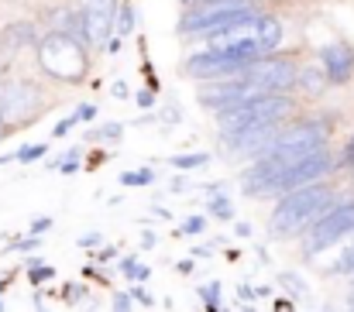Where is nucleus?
<instances>
[{"label": "nucleus", "mask_w": 354, "mask_h": 312, "mask_svg": "<svg viewBox=\"0 0 354 312\" xmlns=\"http://www.w3.org/2000/svg\"><path fill=\"white\" fill-rule=\"evenodd\" d=\"M296 83H299L306 93H324V90H327V76H324V69H320V66L299 69V72H296Z\"/></svg>", "instance_id": "4468645a"}, {"label": "nucleus", "mask_w": 354, "mask_h": 312, "mask_svg": "<svg viewBox=\"0 0 354 312\" xmlns=\"http://www.w3.org/2000/svg\"><path fill=\"white\" fill-rule=\"evenodd\" d=\"M48 278H55V268H48V264H45V268H41V264L31 268V282H35V285H41V282H48Z\"/></svg>", "instance_id": "412c9836"}, {"label": "nucleus", "mask_w": 354, "mask_h": 312, "mask_svg": "<svg viewBox=\"0 0 354 312\" xmlns=\"http://www.w3.org/2000/svg\"><path fill=\"white\" fill-rule=\"evenodd\" d=\"M52 230V220L48 216H38L35 223H31V237H38V233H48Z\"/></svg>", "instance_id": "b1692460"}, {"label": "nucleus", "mask_w": 354, "mask_h": 312, "mask_svg": "<svg viewBox=\"0 0 354 312\" xmlns=\"http://www.w3.org/2000/svg\"><path fill=\"white\" fill-rule=\"evenodd\" d=\"M38 247V237H28V240H17L14 244V251H35Z\"/></svg>", "instance_id": "7c9ffc66"}, {"label": "nucleus", "mask_w": 354, "mask_h": 312, "mask_svg": "<svg viewBox=\"0 0 354 312\" xmlns=\"http://www.w3.org/2000/svg\"><path fill=\"white\" fill-rule=\"evenodd\" d=\"M131 299H138V302H145V306H155V299L148 295V292H141V289H134V292H127Z\"/></svg>", "instance_id": "2f4dec72"}, {"label": "nucleus", "mask_w": 354, "mask_h": 312, "mask_svg": "<svg viewBox=\"0 0 354 312\" xmlns=\"http://www.w3.org/2000/svg\"><path fill=\"white\" fill-rule=\"evenodd\" d=\"M210 213H214V216H221V220H227V216H231L227 199H224V196H214V199H210Z\"/></svg>", "instance_id": "4be33fe9"}, {"label": "nucleus", "mask_w": 354, "mask_h": 312, "mask_svg": "<svg viewBox=\"0 0 354 312\" xmlns=\"http://www.w3.org/2000/svg\"><path fill=\"white\" fill-rule=\"evenodd\" d=\"M317 66L324 69L327 83L341 86V83H348V79H351V72H354V48L351 45H344V41L327 45V48L320 52V62H317Z\"/></svg>", "instance_id": "f8f14e48"}, {"label": "nucleus", "mask_w": 354, "mask_h": 312, "mask_svg": "<svg viewBox=\"0 0 354 312\" xmlns=\"http://www.w3.org/2000/svg\"><path fill=\"white\" fill-rule=\"evenodd\" d=\"M100 137H120V124H104L100 127Z\"/></svg>", "instance_id": "c756f323"}, {"label": "nucleus", "mask_w": 354, "mask_h": 312, "mask_svg": "<svg viewBox=\"0 0 354 312\" xmlns=\"http://www.w3.org/2000/svg\"><path fill=\"white\" fill-rule=\"evenodd\" d=\"M38 62L48 76L55 79H66V83H76L86 76L90 69V59H86V45L76 41L73 35H62V31H48L38 45Z\"/></svg>", "instance_id": "f03ea898"}, {"label": "nucleus", "mask_w": 354, "mask_h": 312, "mask_svg": "<svg viewBox=\"0 0 354 312\" xmlns=\"http://www.w3.org/2000/svg\"><path fill=\"white\" fill-rule=\"evenodd\" d=\"M0 137H3V130H0Z\"/></svg>", "instance_id": "ea45409f"}, {"label": "nucleus", "mask_w": 354, "mask_h": 312, "mask_svg": "<svg viewBox=\"0 0 354 312\" xmlns=\"http://www.w3.org/2000/svg\"><path fill=\"white\" fill-rule=\"evenodd\" d=\"M251 14H254V7L248 0H203V3H196L179 21V31L183 35H207L210 38V35L231 28V24L251 17Z\"/></svg>", "instance_id": "39448f33"}, {"label": "nucleus", "mask_w": 354, "mask_h": 312, "mask_svg": "<svg viewBox=\"0 0 354 312\" xmlns=\"http://www.w3.org/2000/svg\"><path fill=\"white\" fill-rule=\"evenodd\" d=\"M203 230H207V220H203V216H189L183 226H176L179 237H183V233H203Z\"/></svg>", "instance_id": "6ab92c4d"}, {"label": "nucleus", "mask_w": 354, "mask_h": 312, "mask_svg": "<svg viewBox=\"0 0 354 312\" xmlns=\"http://www.w3.org/2000/svg\"><path fill=\"white\" fill-rule=\"evenodd\" d=\"M341 162H344V168H354V134L348 137V144H344V155H341Z\"/></svg>", "instance_id": "a878e982"}, {"label": "nucleus", "mask_w": 354, "mask_h": 312, "mask_svg": "<svg viewBox=\"0 0 354 312\" xmlns=\"http://www.w3.org/2000/svg\"><path fill=\"white\" fill-rule=\"evenodd\" d=\"M354 233V199L351 203H330L310 226H306V254L327 251L341 237Z\"/></svg>", "instance_id": "0eeeda50"}, {"label": "nucleus", "mask_w": 354, "mask_h": 312, "mask_svg": "<svg viewBox=\"0 0 354 312\" xmlns=\"http://www.w3.org/2000/svg\"><path fill=\"white\" fill-rule=\"evenodd\" d=\"M45 148H48V144H35V148H21V151H17L14 158H17V162H35V158H41V155H45Z\"/></svg>", "instance_id": "aec40b11"}, {"label": "nucleus", "mask_w": 354, "mask_h": 312, "mask_svg": "<svg viewBox=\"0 0 354 312\" xmlns=\"http://www.w3.org/2000/svg\"><path fill=\"white\" fill-rule=\"evenodd\" d=\"M114 14H118V3H114V0H83V7H80V21H83L86 45H100V48H104V45L111 41Z\"/></svg>", "instance_id": "9d476101"}, {"label": "nucleus", "mask_w": 354, "mask_h": 312, "mask_svg": "<svg viewBox=\"0 0 354 312\" xmlns=\"http://www.w3.org/2000/svg\"><path fill=\"white\" fill-rule=\"evenodd\" d=\"M279 134V124H254V127H244V130H234L224 137L227 151L231 155H248V151H265L272 144V137Z\"/></svg>", "instance_id": "9b49d317"}, {"label": "nucleus", "mask_w": 354, "mask_h": 312, "mask_svg": "<svg viewBox=\"0 0 354 312\" xmlns=\"http://www.w3.org/2000/svg\"><path fill=\"white\" fill-rule=\"evenodd\" d=\"M327 172H334V158H330L327 148H324V151H313V155H306V158H299V162L282 165V168L275 172V179L261 189V196H286V193H292V189H299V186L320 182Z\"/></svg>", "instance_id": "423d86ee"}, {"label": "nucleus", "mask_w": 354, "mask_h": 312, "mask_svg": "<svg viewBox=\"0 0 354 312\" xmlns=\"http://www.w3.org/2000/svg\"><path fill=\"white\" fill-rule=\"evenodd\" d=\"M176 268H179V271H183V275H189V271H193V261H179V264H176Z\"/></svg>", "instance_id": "c9c22d12"}, {"label": "nucleus", "mask_w": 354, "mask_h": 312, "mask_svg": "<svg viewBox=\"0 0 354 312\" xmlns=\"http://www.w3.org/2000/svg\"><path fill=\"white\" fill-rule=\"evenodd\" d=\"M351 312H354V309H351Z\"/></svg>", "instance_id": "79ce46f5"}, {"label": "nucleus", "mask_w": 354, "mask_h": 312, "mask_svg": "<svg viewBox=\"0 0 354 312\" xmlns=\"http://www.w3.org/2000/svg\"><path fill=\"white\" fill-rule=\"evenodd\" d=\"M324 148H327V124H320V120H303V124H296L292 130L275 134L272 144L261 151V158L272 162V165H289V162H299V158H306V155H313V151H324Z\"/></svg>", "instance_id": "20e7f679"}, {"label": "nucleus", "mask_w": 354, "mask_h": 312, "mask_svg": "<svg viewBox=\"0 0 354 312\" xmlns=\"http://www.w3.org/2000/svg\"><path fill=\"white\" fill-rule=\"evenodd\" d=\"M141 244H145V247H151V244H155V233H151V230H145V237H141Z\"/></svg>", "instance_id": "72a5a7b5"}, {"label": "nucleus", "mask_w": 354, "mask_h": 312, "mask_svg": "<svg viewBox=\"0 0 354 312\" xmlns=\"http://www.w3.org/2000/svg\"><path fill=\"white\" fill-rule=\"evenodd\" d=\"M330 203H334V193L320 182H310V186H299V189L286 193L279 199V206L272 209V233L275 237L303 233Z\"/></svg>", "instance_id": "f257e3e1"}, {"label": "nucleus", "mask_w": 354, "mask_h": 312, "mask_svg": "<svg viewBox=\"0 0 354 312\" xmlns=\"http://www.w3.org/2000/svg\"><path fill=\"white\" fill-rule=\"evenodd\" d=\"M155 182V168H134V172H120V186H148Z\"/></svg>", "instance_id": "dca6fc26"}, {"label": "nucleus", "mask_w": 354, "mask_h": 312, "mask_svg": "<svg viewBox=\"0 0 354 312\" xmlns=\"http://www.w3.org/2000/svg\"><path fill=\"white\" fill-rule=\"evenodd\" d=\"M131 302H134V299H131V295H124V292H120V295H114V312H131V309H134Z\"/></svg>", "instance_id": "393cba45"}, {"label": "nucleus", "mask_w": 354, "mask_h": 312, "mask_svg": "<svg viewBox=\"0 0 354 312\" xmlns=\"http://www.w3.org/2000/svg\"><path fill=\"white\" fill-rule=\"evenodd\" d=\"M38 106V90L31 83H10L0 93V113L3 117H24Z\"/></svg>", "instance_id": "ddd939ff"}, {"label": "nucleus", "mask_w": 354, "mask_h": 312, "mask_svg": "<svg viewBox=\"0 0 354 312\" xmlns=\"http://www.w3.org/2000/svg\"><path fill=\"white\" fill-rule=\"evenodd\" d=\"M76 124H80V120H76V113H73V117H66V120H59V124H55V137H62V134H66L69 127H76Z\"/></svg>", "instance_id": "bb28decb"}, {"label": "nucleus", "mask_w": 354, "mask_h": 312, "mask_svg": "<svg viewBox=\"0 0 354 312\" xmlns=\"http://www.w3.org/2000/svg\"><path fill=\"white\" fill-rule=\"evenodd\" d=\"M76 168H80V165H76V151H73V155H66V158L59 162V172H62V175H73Z\"/></svg>", "instance_id": "5701e85b"}, {"label": "nucleus", "mask_w": 354, "mask_h": 312, "mask_svg": "<svg viewBox=\"0 0 354 312\" xmlns=\"http://www.w3.org/2000/svg\"><path fill=\"white\" fill-rule=\"evenodd\" d=\"M93 117H97V106L93 104H83L76 110V120H93Z\"/></svg>", "instance_id": "c85d7f7f"}, {"label": "nucleus", "mask_w": 354, "mask_h": 312, "mask_svg": "<svg viewBox=\"0 0 354 312\" xmlns=\"http://www.w3.org/2000/svg\"><path fill=\"white\" fill-rule=\"evenodd\" d=\"M172 165H176V168H200V165H207V155H203V151H193V155H176V158H172Z\"/></svg>", "instance_id": "a211bd4d"}, {"label": "nucleus", "mask_w": 354, "mask_h": 312, "mask_svg": "<svg viewBox=\"0 0 354 312\" xmlns=\"http://www.w3.org/2000/svg\"><path fill=\"white\" fill-rule=\"evenodd\" d=\"M120 271H124L127 278H134V282H148V275H151V271H148L145 264H138V257H134V254L120 261Z\"/></svg>", "instance_id": "f3484780"}, {"label": "nucleus", "mask_w": 354, "mask_h": 312, "mask_svg": "<svg viewBox=\"0 0 354 312\" xmlns=\"http://www.w3.org/2000/svg\"><path fill=\"white\" fill-rule=\"evenodd\" d=\"M186 3H203V0H186Z\"/></svg>", "instance_id": "4c0bfd02"}, {"label": "nucleus", "mask_w": 354, "mask_h": 312, "mask_svg": "<svg viewBox=\"0 0 354 312\" xmlns=\"http://www.w3.org/2000/svg\"><path fill=\"white\" fill-rule=\"evenodd\" d=\"M131 28H134V7L127 0V3H120L118 14H114V31L118 35H131Z\"/></svg>", "instance_id": "2eb2a0df"}, {"label": "nucleus", "mask_w": 354, "mask_h": 312, "mask_svg": "<svg viewBox=\"0 0 354 312\" xmlns=\"http://www.w3.org/2000/svg\"><path fill=\"white\" fill-rule=\"evenodd\" d=\"M292 110V100L286 93H261L248 104H237L224 113H217V127H221V137L244 130V127H254V124H282V117Z\"/></svg>", "instance_id": "7ed1b4c3"}, {"label": "nucleus", "mask_w": 354, "mask_h": 312, "mask_svg": "<svg viewBox=\"0 0 354 312\" xmlns=\"http://www.w3.org/2000/svg\"><path fill=\"white\" fill-rule=\"evenodd\" d=\"M251 62H258V55L251 52H203V55H193L183 66V72L193 79H231V76H241Z\"/></svg>", "instance_id": "6e6552de"}, {"label": "nucleus", "mask_w": 354, "mask_h": 312, "mask_svg": "<svg viewBox=\"0 0 354 312\" xmlns=\"http://www.w3.org/2000/svg\"><path fill=\"white\" fill-rule=\"evenodd\" d=\"M0 120H3V113H0Z\"/></svg>", "instance_id": "58836bf2"}, {"label": "nucleus", "mask_w": 354, "mask_h": 312, "mask_svg": "<svg viewBox=\"0 0 354 312\" xmlns=\"http://www.w3.org/2000/svg\"><path fill=\"white\" fill-rule=\"evenodd\" d=\"M193 254H196V257H210L214 251H210V247H193Z\"/></svg>", "instance_id": "f704fd0d"}, {"label": "nucleus", "mask_w": 354, "mask_h": 312, "mask_svg": "<svg viewBox=\"0 0 354 312\" xmlns=\"http://www.w3.org/2000/svg\"><path fill=\"white\" fill-rule=\"evenodd\" d=\"M279 312H289V302H279Z\"/></svg>", "instance_id": "e433bc0d"}, {"label": "nucleus", "mask_w": 354, "mask_h": 312, "mask_svg": "<svg viewBox=\"0 0 354 312\" xmlns=\"http://www.w3.org/2000/svg\"><path fill=\"white\" fill-rule=\"evenodd\" d=\"M114 97H120V100L127 97V83H114Z\"/></svg>", "instance_id": "473e14b6"}, {"label": "nucleus", "mask_w": 354, "mask_h": 312, "mask_svg": "<svg viewBox=\"0 0 354 312\" xmlns=\"http://www.w3.org/2000/svg\"><path fill=\"white\" fill-rule=\"evenodd\" d=\"M296 62H289V59H258V62H251L241 76L248 79V83H254L258 90H265V93H289L292 86H296Z\"/></svg>", "instance_id": "1a4fd4ad"}, {"label": "nucleus", "mask_w": 354, "mask_h": 312, "mask_svg": "<svg viewBox=\"0 0 354 312\" xmlns=\"http://www.w3.org/2000/svg\"><path fill=\"white\" fill-rule=\"evenodd\" d=\"M0 312H3V306H0Z\"/></svg>", "instance_id": "a19ab883"}, {"label": "nucleus", "mask_w": 354, "mask_h": 312, "mask_svg": "<svg viewBox=\"0 0 354 312\" xmlns=\"http://www.w3.org/2000/svg\"><path fill=\"white\" fill-rule=\"evenodd\" d=\"M282 285H286L289 292H296V295H303V292H306V289L296 282V275H282Z\"/></svg>", "instance_id": "cd10ccee"}]
</instances>
